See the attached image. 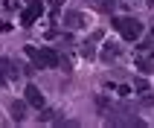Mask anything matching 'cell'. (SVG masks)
<instances>
[{
  "instance_id": "1",
  "label": "cell",
  "mask_w": 154,
  "mask_h": 128,
  "mask_svg": "<svg viewBox=\"0 0 154 128\" xmlns=\"http://www.w3.org/2000/svg\"><path fill=\"white\" fill-rule=\"evenodd\" d=\"M111 23L122 32V38H125V41H137L140 35H143V23H140L137 17H125V15H119V17H113Z\"/></svg>"
},
{
  "instance_id": "2",
  "label": "cell",
  "mask_w": 154,
  "mask_h": 128,
  "mask_svg": "<svg viewBox=\"0 0 154 128\" xmlns=\"http://www.w3.org/2000/svg\"><path fill=\"white\" fill-rule=\"evenodd\" d=\"M26 55H29L38 67H58V55H55V50H35V47H26Z\"/></svg>"
},
{
  "instance_id": "3",
  "label": "cell",
  "mask_w": 154,
  "mask_h": 128,
  "mask_svg": "<svg viewBox=\"0 0 154 128\" xmlns=\"http://www.w3.org/2000/svg\"><path fill=\"white\" fill-rule=\"evenodd\" d=\"M87 23V17L82 15V12H67V15H64V26H67V29H79V26H85Z\"/></svg>"
},
{
  "instance_id": "4",
  "label": "cell",
  "mask_w": 154,
  "mask_h": 128,
  "mask_svg": "<svg viewBox=\"0 0 154 128\" xmlns=\"http://www.w3.org/2000/svg\"><path fill=\"white\" fill-rule=\"evenodd\" d=\"M26 102L35 105V108H41V105H44V96H41V90H38L35 85H26Z\"/></svg>"
},
{
  "instance_id": "5",
  "label": "cell",
  "mask_w": 154,
  "mask_h": 128,
  "mask_svg": "<svg viewBox=\"0 0 154 128\" xmlns=\"http://www.w3.org/2000/svg\"><path fill=\"white\" fill-rule=\"evenodd\" d=\"M41 12H44V6H41V0H32V6H29V9H26V12H23V23L29 26V23H32V20H35V17L41 15Z\"/></svg>"
},
{
  "instance_id": "6",
  "label": "cell",
  "mask_w": 154,
  "mask_h": 128,
  "mask_svg": "<svg viewBox=\"0 0 154 128\" xmlns=\"http://www.w3.org/2000/svg\"><path fill=\"white\" fill-rule=\"evenodd\" d=\"M12 76H15V67H12V61H9V58H0V85H6Z\"/></svg>"
},
{
  "instance_id": "7",
  "label": "cell",
  "mask_w": 154,
  "mask_h": 128,
  "mask_svg": "<svg viewBox=\"0 0 154 128\" xmlns=\"http://www.w3.org/2000/svg\"><path fill=\"white\" fill-rule=\"evenodd\" d=\"M23 117H26V105H23V102H12V120L20 122Z\"/></svg>"
},
{
  "instance_id": "8",
  "label": "cell",
  "mask_w": 154,
  "mask_h": 128,
  "mask_svg": "<svg viewBox=\"0 0 154 128\" xmlns=\"http://www.w3.org/2000/svg\"><path fill=\"white\" fill-rule=\"evenodd\" d=\"M116 52H119V50H116L113 44H105V52H102V58H105V61H111V58H116Z\"/></svg>"
},
{
  "instance_id": "9",
  "label": "cell",
  "mask_w": 154,
  "mask_h": 128,
  "mask_svg": "<svg viewBox=\"0 0 154 128\" xmlns=\"http://www.w3.org/2000/svg\"><path fill=\"white\" fill-rule=\"evenodd\" d=\"M82 52H85V58H93V44H85Z\"/></svg>"
}]
</instances>
